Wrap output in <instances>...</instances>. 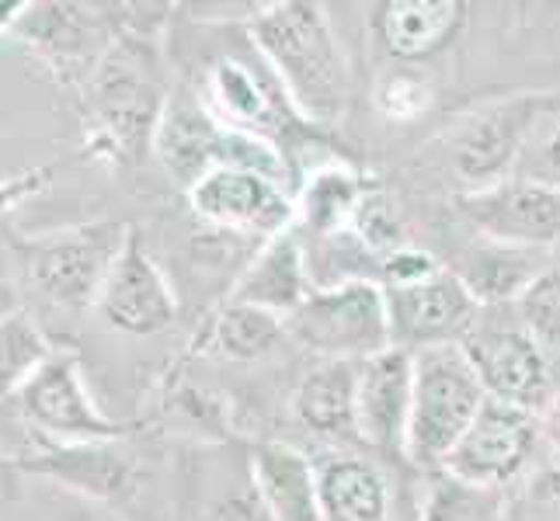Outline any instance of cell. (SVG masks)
<instances>
[{
    "instance_id": "1",
    "label": "cell",
    "mask_w": 560,
    "mask_h": 521,
    "mask_svg": "<svg viewBox=\"0 0 560 521\" xmlns=\"http://www.w3.org/2000/svg\"><path fill=\"white\" fill-rule=\"evenodd\" d=\"M247 38L306 126L335 129L341 122L352 81L341 38L324 4L314 0L261 4L247 22Z\"/></svg>"
},
{
    "instance_id": "2",
    "label": "cell",
    "mask_w": 560,
    "mask_h": 521,
    "mask_svg": "<svg viewBox=\"0 0 560 521\" xmlns=\"http://www.w3.org/2000/svg\"><path fill=\"white\" fill-rule=\"evenodd\" d=\"M171 76L158 38L143 28H122L84 76L91 146L115 164H137L153 150L161 115L171 102Z\"/></svg>"
},
{
    "instance_id": "3",
    "label": "cell",
    "mask_w": 560,
    "mask_h": 521,
    "mask_svg": "<svg viewBox=\"0 0 560 521\" xmlns=\"http://www.w3.org/2000/svg\"><path fill=\"white\" fill-rule=\"evenodd\" d=\"M485 400V386L459 344L415 352V400L404 459H411L421 470H442V462L467 435Z\"/></svg>"
},
{
    "instance_id": "4",
    "label": "cell",
    "mask_w": 560,
    "mask_h": 521,
    "mask_svg": "<svg viewBox=\"0 0 560 521\" xmlns=\"http://www.w3.org/2000/svg\"><path fill=\"white\" fill-rule=\"evenodd\" d=\"M129 229L132 226L119 220H91L22 240L18 254L38 296L70 310H84V306L94 310L112 264L129 240Z\"/></svg>"
},
{
    "instance_id": "5",
    "label": "cell",
    "mask_w": 560,
    "mask_h": 521,
    "mask_svg": "<svg viewBox=\"0 0 560 521\" xmlns=\"http://www.w3.org/2000/svg\"><path fill=\"white\" fill-rule=\"evenodd\" d=\"M285 331L317 358L362 362L394 344L386 293L376 279L317 285V293L285 320Z\"/></svg>"
},
{
    "instance_id": "6",
    "label": "cell",
    "mask_w": 560,
    "mask_h": 521,
    "mask_svg": "<svg viewBox=\"0 0 560 521\" xmlns=\"http://www.w3.org/2000/svg\"><path fill=\"white\" fill-rule=\"evenodd\" d=\"M22 421L49 441L84 446V441H115L129 431V424L108 417L88 393L81 376V355L73 347H56L25 390L14 396Z\"/></svg>"
},
{
    "instance_id": "7",
    "label": "cell",
    "mask_w": 560,
    "mask_h": 521,
    "mask_svg": "<svg viewBox=\"0 0 560 521\" xmlns=\"http://www.w3.org/2000/svg\"><path fill=\"white\" fill-rule=\"evenodd\" d=\"M202 94L206 108L223 126L276 143L282 153V143L289 137H296L300 129H314L289 105L276 73L261 63L258 52L255 60H247V56H220V60H212L202 81Z\"/></svg>"
},
{
    "instance_id": "8",
    "label": "cell",
    "mask_w": 560,
    "mask_h": 521,
    "mask_svg": "<svg viewBox=\"0 0 560 521\" xmlns=\"http://www.w3.org/2000/svg\"><path fill=\"white\" fill-rule=\"evenodd\" d=\"M453 205L467 220L480 240L550 250L560 240V188L544 178H512L456 191Z\"/></svg>"
},
{
    "instance_id": "9",
    "label": "cell",
    "mask_w": 560,
    "mask_h": 521,
    "mask_svg": "<svg viewBox=\"0 0 560 521\" xmlns=\"http://www.w3.org/2000/svg\"><path fill=\"white\" fill-rule=\"evenodd\" d=\"M550 105V94H512V98L494 102L474 111L467 122H459L450 137V167L467 185L463 191L512 178L518 153Z\"/></svg>"
},
{
    "instance_id": "10",
    "label": "cell",
    "mask_w": 560,
    "mask_h": 521,
    "mask_svg": "<svg viewBox=\"0 0 560 521\" xmlns=\"http://www.w3.org/2000/svg\"><path fill=\"white\" fill-rule=\"evenodd\" d=\"M474 372L485 386L488 400L539 414L553 400V369L547 347L523 323H474L467 341L459 344Z\"/></svg>"
},
{
    "instance_id": "11",
    "label": "cell",
    "mask_w": 560,
    "mask_h": 521,
    "mask_svg": "<svg viewBox=\"0 0 560 521\" xmlns=\"http://www.w3.org/2000/svg\"><path fill=\"white\" fill-rule=\"evenodd\" d=\"M539 446L536 414L509 403L485 400V407L474 424L456 441V449L442 462L456 487L467 490H498L529 466V459Z\"/></svg>"
},
{
    "instance_id": "12",
    "label": "cell",
    "mask_w": 560,
    "mask_h": 521,
    "mask_svg": "<svg viewBox=\"0 0 560 521\" xmlns=\"http://www.w3.org/2000/svg\"><path fill=\"white\" fill-rule=\"evenodd\" d=\"M185 196L206 226L261 237V244L296 226V199L289 188L255 170L217 167Z\"/></svg>"
},
{
    "instance_id": "13",
    "label": "cell",
    "mask_w": 560,
    "mask_h": 521,
    "mask_svg": "<svg viewBox=\"0 0 560 521\" xmlns=\"http://www.w3.org/2000/svg\"><path fill=\"white\" fill-rule=\"evenodd\" d=\"M94 313L102 317L108 331H119L126 338H153L175 327L178 296L164 279L161 264L143 247L140 229H129V240L112 264Z\"/></svg>"
},
{
    "instance_id": "14",
    "label": "cell",
    "mask_w": 560,
    "mask_h": 521,
    "mask_svg": "<svg viewBox=\"0 0 560 521\" xmlns=\"http://www.w3.org/2000/svg\"><path fill=\"white\" fill-rule=\"evenodd\" d=\"M386 310H390V338L397 347L424 352V347L463 344L480 317L477 299L467 293L453 268H442L439 275L383 288Z\"/></svg>"
},
{
    "instance_id": "15",
    "label": "cell",
    "mask_w": 560,
    "mask_h": 521,
    "mask_svg": "<svg viewBox=\"0 0 560 521\" xmlns=\"http://www.w3.org/2000/svg\"><path fill=\"white\" fill-rule=\"evenodd\" d=\"M415 400V352L390 344L359 362L355 386V424L359 441L376 452H400L408 441Z\"/></svg>"
},
{
    "instance_id": "16",
    "label": "cell",
    "mask_w": 560,
    "mask_h": 521,
    "mask_svg": "<svg viewBox=\"0 0 560 521\" xmlns=\"http://www.w3.org/2000/svg\"><path fill=\"white\" fill-rule=\"evenodd\" d=\"M230 137H234V129L223 126L206 108V102H199L196 94L171 91L158 137H153V153H158L167 178L178 188L191 191L206 174L226 167Z\"/></svg>"
},
{
    "instance_id": "17",
    "label": "cell",
    "mask_w": 560,
    "mask_h": 521,
    "mask_svg": "<svg viewBox=\"0 0 560 521\" xmlns=\"http://www.w3.org/2000/svg\"><path fill=\"white\" fill-rule=\"evenodd\" d=\"M314 293L317 279L311 268V250L293 226L258 247V254L250 258L226 299L258 306V310L289 320Z\"/></svg>"
},
{
    "instance_id": "18",
    "label": "cell",
    "mask_w": 560,
    "mask_h": 521,
    "mask_svg": "<svg viewBox=\"0 0 560 521\" xmlns=\"http://www.w3.org/2000/svg\"><path fill=\"white\" fill-rule=\"evenodd\" d=\"M314 473L320 521H390V479L370 455L335 446L314 459Z\"/></svg>"
},
{
    "instance_id": "19",
    "label": "cell",
    "mask_w": 560,
    "mask_h": 521,
    "mask_svg": "<svg viewBox=\"0 0 560 521\" xmlns=\"http://www.w3.org/2000/svg\"><path fill=\"white\" fill-rule=\"evenodd\" d=\"M11 32L60 70L63 81H84L102 56L91 52V43H112V35H102V17L84 4H28Z\"/></svg>"
},
{
    "instance_id": "20",
    "label": "cell",
    "mask_w": 560,
    "mask_h": 521,
    "mask_svg": "<svg viewBox=\"0 0 560 521\" xmlns=\"http://www.w3.org/2000/svg\"><path fill=\"white\" fill-rule=\"evenodd\" d=\"M467 11L463 0H386L373 14V35L386 56L411 67L450 49L467 25Z\"/></svg>"
},
{
    "instance_id": "21",
    "label": "cell",
    "mask_w": 560,
    "mask_h": 521,
    "mask_svg": "<svg viewBox=\"0 0 560 521\" xmlns=\"http://www.w3.org/2000/svg\"><path fill=\"white\" fill-rule=\"evenodd\" d=\"M355 386H359V362L345 358H320L303 372L293 390V414L306 431L324 441H359L355 424Z\"/></svg>"
},
{
    "instance_id": "22",
    "label": "cell",
    "mask_w": 560,
    "mask_h": 521,
    "mask_svg": "<svg viewBox=\"0 0 560 521\" xmlns=\"http://www.w3.org/2000/svg\"><path fill=\"white\" fill-rule=\"evenodd\" d=\"M43 441V452L28 459H14L11 466L60 479L63 487L81 490L88 497H122L132 484L129 459L112 446V441H84V446H67V441Z\"/></svg>"
},
{
    "instance_id": "23",
    "label": "cell",
    "mask_w": 560,
    "mask_h": 521,
    "mask_svg": "<svg viewBox=\"0 0 560 521\" xmlns=\"http://www.w3.org/2000/svg\"><path fill=\"white\" fill-rule=\"evenodd\" d=\"M250 479L272 521H320L314 459L289 441H258L250 449Z\"/></svg>"
},
{
    "instance_id": "24",
    "label": "cell",
    "mask_w": 560,
    "mask_h": 521,
    "mask_svg": "<svg viewBox=\"0 0 560 521\" xmlns=\"http://www.w3.org/2000/svg\"><path fill=\"white\" fill-rule=\"evenodd\" d=\"M547 250H526V247H509V244H491L480 240L474 250H467L453 272L467 285V293L477 299V306H505L518 303L529 282L544 272Z\"/></svg>"
},
{
    "instance_id": "25",
    "label": "cell",
    "mask_w": 560,
    "mask_h": 521,
    "mask_svg": "<svg viewBox=\"0 0 560 521\" xmlns=\"http://www.w3.org/2000/svg\"><path fill=\"white\" fill-rule=\"evenodd\" d=\"M370 181L345 164H327L314 170L296 196V229L311 234L314 240H335L349 234V223Z\"/></svg>"
},
{
    "instance_id": "26",
    "label": "cell",
    "mask_w": 560,
    "mask_h": 521,
    "mask_svg": "<svg viewBox=\"0 0 560 521\" xmlns=\"http://www.w3.org/2000/svg\"><path fill=\"white\" fill-rule=\"evenodd\" d=\"M285 334L289 331L282 317L258 310V306L226 299L220 310L209 317V327L196 347L217 352L226 362H258L265 355H272Z\"/></svg>"
},
{
    "instance_id": "27",
    "label": "cell",
    "mask_w": 560,
    "mask_h": 521,
    "mask_svg": "<svg viewBox=\"0 0 560 521\" xmlns=\"http://www.w3.org/2000/svg\"><path fill=\"white\" fill-rule=\"evenodd\" d=\"M56 352L32 313H0V400L18 396Z\"/></svg>"
},
{
    "instance_id": "28",
    "label": "cell",
    "mask_w": 560,
    "mask_h": 521,
    "mask_svg": "<svg viewBox=\"0 0 560 521\" xmlns=\"http://www.w3.org/2000/svg\"><path fill=\"white\" fill-rule=\"evenodd\" d=\"M435 105V84L424 70L415 67H390L373 81V108L380 119L394 126H411Z\"/></svg>"
},
{
    "instance_id": "29",
    "label": "cell",
    "mask_w": 560,
    "mask_h": 521,
    "mask_svg": "<svg viewBox=\"0 0 560 521\" xmlns=\"http://www.w3.org/2000/svg\"><path fill=\"white\" fill-rule=\"evenodd\" d=\"M349 237L355 244H362V250H370V254L380 261L390 258L394 250L408 247V223H404V212L380 185H370V191L362 196L355 216L349 223Z\"/></svg>"
},
{
    "instance_id": "30",
    "label": "cell",
    "mask_w": 560,
    "mask_h": 521,
    "mask_svg": "<svg viewBox=\"0 0 560 521\" xmlns=\"http://www.w3.org/2000/svg\"><path fill=\"white\" fill-rule=\"evenodd\" d=\"M515 310H518V323L544 347L560 341V264H547L529 282L526 293L518 296Z\"/></svg>"
},
{
    "instance_id": "31",
    "label": "cell",
    "mask_w": 560,
    "mask_h": 521,
    "mask_svg": "<svg viewBox=\"0 0 560 521\" xmlns=\"http://www.w3.org/2000/svg\"><path fill=\"white\" fill-rule=\"evenodd\" d=\"M442 272V264L429 254V250H418V247H400L394 250L390 258H383L376 264V282L383 288H397V285H415L424 282Z\"/></svg>"
},
{
    "instance_id": "32",
    "label": "cell",
    "mask_w": 560,
    "mask_h": 521,
    "mask_svg": "<svg viewBox=\"0 0 560 521\" xmlns=\"http://www.w3.org/2000/svg\"><path fill=\"white\" fill-rule=\"evenodd\" d=\"M523 521H560V470H544L529 479L523 497Z\"/></svg>"
},
{
    "instance_id": "33",
    "label": "cell",
    "mask_w": 560,
    "mask_h": 521,
    "mask_svg": "<svg viewBox=\"0 0 560 521\" xmlns=\"http://www.w3.org/2000/svg\"><path fill=\"white\" fill-rule=\"evenodd\" d=\"M536 424H539V446L547 449L553 466L560 470V390L553 393V400L547 403V407L536 414Z\"/></svg>"
},
{
    "instance_id": "34",
    "label": "cell",
    "mask_w": 560,
    "mask_h": 521,
    "mask_svg": "<svg viewBox=\"0 0 560 521\" xmlns=\"http://www.w3.org/2000/svg\"><path fill=\"white\" fill-rule=\"evenodd\" d=\"M544 161H547V170H550V178H547V181L560 188V122L553 126L550 140H547V146H544Z\"/></svg>"
},
{
    "instance_id": "35",
    "label": "cell",
    "mask_w": 560,
    "mask_h": 521,
    "mask_svg": "<svg viewBox=\"0 0 560 521\" xmlns=\"http://www.w3.org/2000/svg\"><path fill=\"white\" fill-rule=\"evenodd\" d=\"M25 11H28V0H0V32H11Z\"/></svg>"
},
{
    "instance_id": "36",
    "label": "cell",
    "mask_w": 560,
    "mask_h": 521,
    "mask_svg": "<svg viewBox=\"0 0 560 521\" xmlns=\"http://www.w3.org/2000/svg\"><path fill=\"white\" fill-rule=\"evenodd\" d=\"M105 521H122V518H105Z\"/></svg>"
},
{
    "instance_id": "37",
    "label": "cell",
    "mask_w": 560,
    "mask_h": 521,
    "mask_svg": "<svg viewBox=\"0 0 560 521\" xmlns=\"http://www.w3.org/2000/svg\"><path fill=\"white\" fill-rule=\"evenodd\" d=\"M0 466H4V459H0Z\"/></svg>"
}]
</instances>
